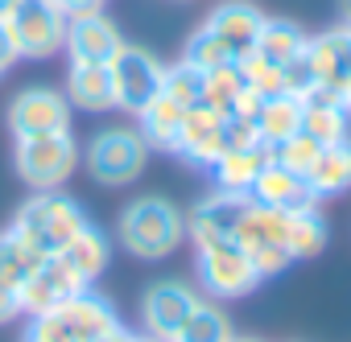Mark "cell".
I'll return each mask as SVG.
<instances>
[{"instance_id": "6da1fadb", "label": "cell", "mask_w": 351, "mask_h": 342, "mask_svg": "<svg viewBox=\"0 0 351 342\" xmlns=\"http://www.w3.org/2000/svg\"><path fill=\"white\" fill-rule=\"evenodd\" d=\"M186 239V215L169 198L145 194L120 211V244L141 260H161Z\"/></svg>"}, {"instance_id": "7a4b0ae2", "label": "cell", "mask_w": 351, "mask_h": 342, "mask_svg": "<svg viewBox=\"0 0 351 342\" xmlns=\"http://www.w3.org/2000/svg\"><path fill=\"white\" fill-rule=\"evenodd\" d=\"M13 227H17L38 252L54 256V252H62V248L87 227V215H83V207H79L75 198H66V194H58V190H34V198L17 211Z\"/></svg>"}, {"instance_id": "3957f363", "label": "cell", "mask_w": 351, "mask_h": 342, "mask_svg": "<svg viewBox=\"0 0 351 342\" xmlns=\"http://www.w3.org/2000/svg\"><path fill=\"white\" fill-rule=\"evenodd\" d=\"M17 174L34 190H58L79 165V148L71 128L66 132H46V136H21L17 140Z\"/></svg>"}, {"instance_id": "277c9868", "label": "cell", "mask_w": 351, "mask_h": 342, "mask_svg": "<svg viewBox=\"0 0 351 342\" xmlns=\"http://www.w3.org/2000/svg\"><path fill=\"white\" fill-rule=\"evenodd\" d=\"M149 161V140L136 128H104L87 144V174L99 186H128Z\"/></svg>"}, {"instance_id": "5b68a950", "label": "cell", "mask_w": 351, "mask_h": 342, "mask_svg": "<svg viewBox=\"0 0 351 342\" xmlns=\"http://www.w3.org/2000/svg\"><path fill=\"white\" fill-rule=\"evenodd\" d=\"M5 25H9L21 58H50V54L66 50L71 17L54 0H17L13 13L5 17Z\"/></svg>"}, {"instance_id": "8992f818", "label": "cell", "mask_w": 351, "mask_h": 342, "mask_svg": "<svg viewBox=\"0 0 351 342\" xmlns=\"http://www.w3.org/2000/svg\"><path fill=\"white\" fill-rule=\"evenodd\" d=\"M112 66V83H116V107L124 111H141L145 103H153L161 95V75L165 66L149 54V50H136V46H120V54L108 62Z\"/></svg>"}, {"instance_id": "52a82bcc", "label": "cell", "mask_w": 351, "mask_h": 342, "mask_svg": "<svg viewBox=\"0 0 351 342\" xmlns=\"http://www.w3.org/2000/svg\"><path fill=\"white\" fill-rule=\"evenodd\" d=\"M248 207H252V194L215 190V194H207V198L186 215V235L195 239V248H207V244H236Z\"/></svg>"}, {"instance_id": "ba28073f", "label": "cell", "mask_w": 351, "mask_h": 342, "mask_svg": "<svg viewBox=\"0 0 351 342\" xmlns=\"http://www.w3.org/2000/svg\"><path fill=\"white\" fill-rule=\"evenodd\" d=\"M199 280L215 297H248L261 276L240 244H207L199 248Z\"/></svg>"}, {"instance_id": "9c48e42d", "label": "cell", "mask_w": 351, "mask_h": 342, "mask_svg": "<svg viewBox=\"0 0 351 342\" xmlns=\"http://www.w3.org/2000/svg\"><path fill=\"white\" fill-rule=\"evenodd\" d=\"M9 128L13 136H46L71 128V99L54 87H25L9 103Z\"/></svg>"}, {"instance_id": "30bf717a", "label": "cell", "mask_w": 351, "mask_h": 342, "mask_svg": "<svg viewBox=\"0 0 351 342\" xmlns=\"http://www.w3.org/2000/svg\"><path fill=\"white\" fill-rule=\"evenodd\" d=\"M83 289H91L87 280H79L75 276V268L54 252V256H46L29 276H25V285L17 289L21 293V313H50V309H58L66 297H75V293H83Z\"/></svg>"}, {"instance_id": "8fae6325", "label": "cell", "mask_w": 351, "mask_h": 342, "mask_svg": "<svg viewBox=\"0 0 351 342\" xmlns=\"http://www.w3.org/2000/svg\"><path fill=\"white\" fill-rule=\"evenodd\" d=\"M195 301H199V293L191 285H182V280H157V285H149V293L141 301V317H145L149 338L173 342L178 330H182V321L191 317Z\"/></svg>"}, {"instance_id": "7c38bea8", "label": "cell", "mask_w": 351, "mask_h": 342, "mask_svg": "<svg viewBox=\"0 0 351 342\" xmlns=\"http://www.w3.org/2000/svg\"><path fill=\"white\" fill-rule=\"evenodd\" d=\"M173 153L186 157L191 165L211 169V165L228 153V140H223V116L211 111L207 103L191 107L186 120H182V132H178V144H173Z\"/></svg>"}, {"instance_id": "4fadbf2b", "label": "cell", "mask_w": 351, "mask_h": 342, "mask_svg": "<svg viewBox=\"0 0 351 342\" xmlns=\"http://www.w3.org/2000/svg\"><path fill=\"white\" fill-rule=\"evenodd\" d=\"M265 21H269V17L252 5V0H223V5L211 9L207 29H211L236 58H244V54L256 50V38H261Z\"/></svg>"}, {"instance_id": "5bb4252c", "label": "cell", "mask_w": 351, "mask_h": 342, "mask_svg": "<svg viewBox=\"0 0 351 342\" xmlns=\"http://www.w3.org/2000/svg\"><path fill=\"white\" fill-rule=\"evenodd\" d=\"M124 38L120 29L104 17V9L95 13H83V17H71V29H66V50H71V62H112L120 54Z\"/></svg>"}, {"instance_id": "9a60e30c", "label": "cell", "mask_w": 351, "mask_h": 342, "mask_svg": "<svg viewBox=\"0 0 351 342\" xmlns=\"http://www.w3.org/2000/svg\"><path fill=\"white\" fill-rule=\"evenodd\" d=\"M252 202H265V207H277V211L298 215V211L318 207V194L310 190V182H306L302 174H293V169L269 161V165L261 169L256 186H252Z\"/></svg>"}, {"instance_id": "2e32d148", "label": "cell", "mask_w": 351, "mask_h": 342, "mask_svg": "<svg viewBox=\"0 0 351 342\" xmlns=\"http://www.w3.org/2000/svg\"><path fill=\"white\" fill-rule=\"evenodd\" d=\"M62 326H66V334L75 338V342H95L99 334H108L112 326H120L116 321V309H112V301H104L99 293H91V289H83V293H75V297H66L58 309H50Z\"/></svg>"}, {"instance_id": "e0dca14e", "label": "cell", "mask_w": 351, "mask_h": 342, "mask_svg": "<svg viewBox=\"0 0 351 342\" xmlns=\"http://www.w3.org/2000/svg\"><path fill=\"white\" fill-rule=\"evenodd\" d=\"M306 62L314 70V83H330L339 91H347V70H351V29H326L318 38L306 42Z\"/></svg>"}, {"instance_id": "ac0fdd59", "label": "cell", "mask_w": 351, "mask_h": 342, "mask_svg": "<svg viewBox=\"0 0 351 342\" xmlns=\"http://www.w3.org/2000/svg\"><path fill=\"white\" fill-rule=\"evenodd\" d=\"M75 107L83 111H112L116 107V83H112V66L108 62H71L66 70V91H62Z\"/></svg>"}, {"instance_id": "d6986e66", "label": "cell", "mask_w": 351, "mask_h": 342, "mask_svg": "<svg viewBox=\"0 0 351 342\" xmlns=\"http://www.w3.org/2000/svg\"><path fill=\"white\" fill-rule=\"evenodd\" d=\"M269 144H252V148H228L215 165H211V174H215V186L219 190H232V194H252L256 178H261V169L269 165Z\"/></svg>"}, {"instance_id": "ffe728a7", "label": "cell", "mask_w": 351, "mask_h": 342, "mask_svg": "<svg viewBox=\"0 0 351 342\" xmlns=\"http://www.w3.org/2000/svg\"><path fill=\"white\" fill-rule=\"evenodd\" d=\"M136 120H141L136 132L149 140V148H169V153H173L178 132H182V120H186V107L173 103L169 95H157L153 103H145V107L136 111Z\"/></svg>"}, {"instance_id": "44dd1931", "label": "cell", "mask_w": 351, "mask_h": 342, "mask_svg": "<svg viewBox=\"0 0 351 342\" xmlns=\"http://www.w3.org/2000/svg\"><path fill=\"white\" fill-rule=\"evenodd\" d=\"M306 182H310V190H314L318 198H330V194L351 190V140L326 144V148L318 153V161L310 165Z\"/></svg>"}, {"instance_id": "7402d4cb", "label": "cell", "mask_w": 351, "mask_h": 342, "mask_svg": "<svg viewBox=\"0 0 351 342\" xmlns=\"http://www.w3.org/2000/svg\"><path fill=\"white\" fill-rule=\"evenodd\" d=\"M71 268H75V276L79 280H87V285H95L99 280V272L108 268V256H112V248H108V239H104V231H95L91 223L58 252Z\"/></svg>"}, {"instance_id": "603a6c76", "label": "cell", "mask_w": 351, "mask_h": 342, "mask_svg": "<svg viewBox=\"0 0 351 342\" xmlns=\"http://www.w3.org/2000/svg\"><path fill=\"white\" fill-rule=\"evenodd\" d=\"M256 128H261V140L273 148V144H281V140H289L293 132H302V99L298 95H273V99H265V107H261V116H256Z\"/></svg>"}, {"instance_id": "cb8c5ba5", "label": "cell", "mask_w": 351, "mask_h": 342, "mask_svg": "<svg viewBox=\"0 0 351 342\" xmlns=\"http://www.w3.org/2000/svg\"><path fill=\"white\" fill-rule=\"evenodd\" d=\"M306 42H310V38L302 34V25H293V21H265V29H261L252 54H261V58L273 62V66H285V62H293V58L306 54Z\"/></svg>"}, {"instance_id": "d4e9b609", "label": "cell", "mask_w": 351, "mask_h": 342, "mask_svg": "<svg viewBox=\"0 0 351 342\" xmlns=\"http://www.w3.org/2000/svg\"><path fill=\"white\" fill-rule=\"evenodd\" d=\"M46 260V252H38L17 227H9V231H0V280H9L13 289H21L25 285V276L38 268Z\"/></svg>"}, {"instance_id": "484cf974", "label": "cell", "mask_w": 351, "mask_h": 342, "mask_svg": "<svg viewBox=\"0 0 351 342\" xmlns=\"http://www.w3.org/2000/svg\"><path fill=\"white\" fill-rule=\"evenodd\" d=\"M285 248L293 260H310L326 248V219L318 215V207L289 215V231H285Z\"/></svg>"}, {"instance_id": "4316f807", "label": "cell", "mask_w": 351, "mask_h": 342, "mask_svg": "<svg viewBox=\"0 0 351 342\" xmlns=\"http://www.w3.org/2000/svg\"><path fill=\"white\" fill-rule=\"evenodd\" d=\"M161 95H169L173 103H182L186 111L199 107L203 95H207V70H199L186 58H178L173 66H165V75H161Z\"/></svg>"}, {"instance_id": "83f0119b", "label": "cell", "mask_w": 351, "mask_h": 342, "mask_svg": "<svg viewBox=\"0 0 351 342\" xmlns=\"http://www.w3.org/2000/svg\"><path fill=\"white\" fill-rule=\"evenodd\" d=\"M228 338H232V326H228L223 309H215L207 301H195L191 317L182 321V330H178L173 342H228Z\"/></svg>"}, {"instance_id": "f1b7e54d", "label": "cell", "mask_w": 351, "mask_h": 342, "mask_svg": "<svg viewBox=\"0 0 351 342\" xmlns=\"http://www.w3.org/2000/svg\"><path fill=\"white\" fill-rule=\"evenodd\" d=\"M240 91H244L240 62H228V66H219V70H207V95H203V103H207L211 111H219V116H232Z\"/></svg>"}, {"instance_id": "f546056e", "label": "cell", "mask_w": 351, "mask_h": 342, "mask_svg": "<svg viewBox=\"0 0 351 342\" xmlns=\"http://www.w3.org/2000/svg\"><path fill=\"white\" fill-rule=\"evenodd\" d=\"M302 132L322 148L347 140V107H302Z\"/></svg>"}, {"instance_id": "4dcf8cb0", "label": "cell", "mask_w": 351, "mask_h": 342, "mask_svg": "<svg viewBox=\"0 0 351 342\" xmlns=\"http://www.w3.org/2000/svg\"><path fill=\"white\" fill-rule=\"evenodd\" d=\"M182 58L191 62V66H199V70H219V66H228V62H240L207 25L203 29H195L191 34V42H186V50H182Z\"/></svg>"}, {"instance_id": "1f68e13d", "label": "cell", "mask_w": 351, "mask_h": 342, "mask_svg": "<svg viewBox=\"0 0 351 342\" xmlns=\"http://www.w3.org/2000/svg\"><path fill=\"white\" fill-rule=\"evenodd\" d=\"M318 153H322V144L314 140V136H306V132H293L289 140H281V144H273L269 148V157L277 161V165H285V169H293V174H310V165L318 161Z\"/></svg>"}, {"instance_id": "d6a6232c", "label": "cell", "mask_w": 351, "mask_h": 342, "mask_svg": "<svg viewBox=\"0 0 351 342\" xmlns=\"http://www.w3.org/2000/svg\"><path fill=\"white\" fill-rule=\"evenodd\" d=\"M240 75H244V87H252L256 95L273 99V95H285V70L265 62L261 54H244L240 58Z\"/></svg>"}, {"instance_id": "836d02e7", "label": "cell", "mask_w": 351, "mask_h": 342, "mask_svg": "<svg viewBox=\"0 0 351 342\" xmlns=\"http://www.w3.org/2000/svg\"><path fill=\"white\" fill-rule=\"evenodd\" d=\"M244 252H248V260H252V268H256V276H261V280L281 276V272L293 264V256H289V248H285V244H256V248H244Z\"/></svg>"}, {"instance_id": "e575fe53", "label": "cell", "mask_w": 351, "mask_h": 342, "mask_svg": "<svg viewBox=\"0 0 351 342\" xmlns=\"http://www.w3.org/2000/svg\"><path fill=\"white\" fill-rule=\"evenodd\" d=\"M223 140H228V148H252V144H265L261 140V128H256V120H248V116H223Z\"/></svg>"}, {"instance_id": "d590c367", "label": "cell", "mask_w": 351, "mask_h": 342, "mask_svg": "<svg viewBox=\"0 0 351 342\" xmlns=\"http://www.w3.org/2000/svg\"><path fill=\"white\" fill-rule=\"evenodd\" d=\"M17 313H21V293L9 280H0V321H13Z\"/></svg>"}, {"instance_id": "8d00e7d4", "label": "cell", "mask_w": 351, "mask_h": 342, "mask_svg": "<svg viewBox=\"0 0 351 342\" xmlns=\"http://www.w3.org/2000/svg\"><path fill=\"white\" fill-rule=\"evenodd\" d=\"M21 54H17V42H13V34H9V25L0 21V75H5L13 62H17Z\"/></svg>"}, {"instance_id": "74e56055", "label": "cell", "mask_w": 351, "mask_h": 342, "mask_svg": "<svg viewBox=\"0 0 351 342\" xmlns=\"http://www.w3.org/2000/svg\"><path fill=\"white\" fill-rule=\"evenodd\" d=\"M54 5H58L66 17H83V13H95V9H104V0H54Z\"/></svg>"}, {"instance_id": "f35d334b", "label": "cell", "mask_w": 351, "mask_h": 342, "mask_svg": "<svg viewBox=\"0 0 351 342\" xmlns=\"http://www.w3.org/2000/svg\"><path fill=\"white\" fill-rule=\"evenodd\" d=\"M339 13H343V25L351 29V0H339Z\"/></svg>"}, {"instance_id": "ab89813d", "label": "cell", "mask_w": 351, "mask_h": 342, "mask_svg": "<svg viewBox=\"0 0 351 342\" xmlns=\"http://www.w3.org/2000/svg\"><path fill=\"white\" fill-rule=\"evenodd\" d=\"M13 5H17V0H0V21H5V17L13 13Z\"/></svg>"}, {"instance_id": "60d3db41", "label": "cell", "mask_w": 351, "mask_h": 342, "mask_svg": "<svg viewBox=\"0 0 351 342\" xmlns=\"http://www.w3.org/2000/svg\"><path fill=\"white\" fill-rule=\"evenodd\" d=\"M347 111H351V70H347Z\"/></svg>"}, {"instance_id": "b9f144b4", "label": "cell", "mask_w": 351, "mask_h": 342, "mask_svg": "<svg viewBox=\"0 0 351 342\" xmlns=\"http://www.w3.org/2000/svg\"><path fill=\"white\" fill-rule=\"evenodd\" d=\"M228 342H252V338H228Z\"/></svg>"}]
</instances>
